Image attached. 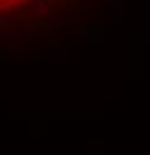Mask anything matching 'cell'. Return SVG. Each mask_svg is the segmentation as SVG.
<instances>
[{"instance_id": "1", "label": "cell", "mask_w": 150, "mask_h": 155, "mask_svg": "<svg viewBox=\"0 0 150 155\" xmlns=\"http://www.w3.org/2000/svg\"><path fill=\"white\" fill-rule=\"evenodd\" d=\"M45 0H0V17L5 15H17V12H24L34 5H41Z\"/></svg>"}]
</instances>
